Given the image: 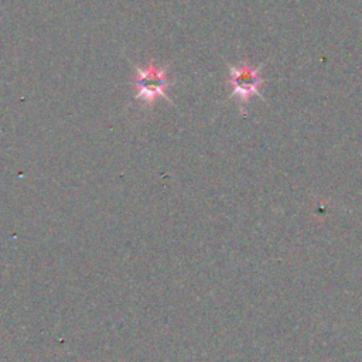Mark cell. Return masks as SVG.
I'll return each instance as SVG.
<instances>
[{"mask_svg":"<svg viewBox=\"0 0 362 362\" xmlns=\"http://www.w3.org/2000/svg\"><path fill=\"white\" fill-rule=\"evenodd\" d=\"M168 85L167 68H157L153 59L146 68H136V99L151 103L157 96H165V89Z\"/></svg>","mask_w":362,"mask_h":362,"instance_id":"1","label":"cell"},{"mask_svg":"<svg viewBox=\"0 0 362 362\" xmlns=\"http://www.w3.org/2000/svg\"><path fill=\"white\" fill-rule=\"evenodd\" d=\"M262 83L263 78L260 69L252 66L249 62H240L229 68V85L232 93L242 102H246L252 96L259 95Z\"/></svg>","mask_w":362,"mask_h":362,"instance_id":"2","label":"cell"}]
</instances>
